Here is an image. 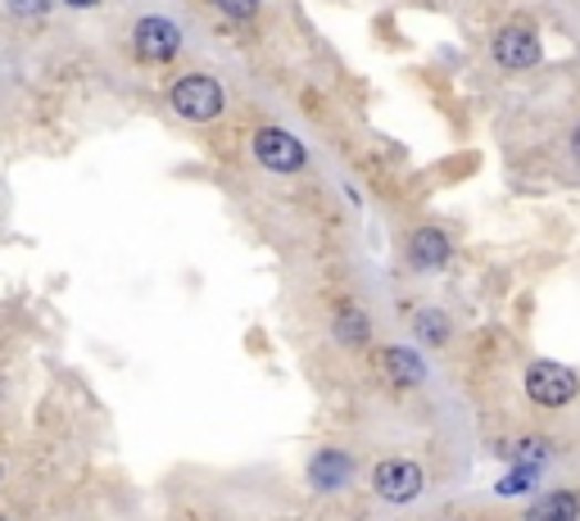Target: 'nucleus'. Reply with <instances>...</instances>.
Wrapping results in <instances>:
<instances>
[{
  "instance_id": "1",
  "label": "nucleus",
  "mask_w": 580,
  "mask_h": 521,
  "mask_svg": "<svg viewBox=\"0 0 580 521\" xmlns=\"http://www.w3.org/2000/svg\"><path fill=\"white\" fill-rule=\"evenodd\" d=\"M168 105H173V114H182L186 123H214V118L227 110V91H222V82L209 77V73H186V77L173 82Z\"/></svg>"
},
{
  "instance_id": "2",
  "label": "nucleus",
  "mask_w": 580,
  "mask_h": 521,
  "mask_svg": "<svg viewBox=\"0 0 580 521\" xmlns=\"http://www.w3.org/2000/svg\"><path fill=\"white\" fill-rule=\"evenodd\" d=\"M521 386H526V399L536 404V408H567L580 395V376L571 367H562V363L540 358V363L526 367V382Z\"/></svg>"
},
{
  "instance_id": "3",
  "label": "nucleus",
  "mask_w": 580,
  "mask_h": 521,
  "mask_svg": "<svg viewBox=\"0 0 580 521\" xmlns=\"http://www.w3.org/2000/svg\"><path fill=\"white\" fill-rule=\"evenodd\" d=\"M490 55H495V64H499L504 73H526V69H536V64H540L545 51H540L536 28L521 23V19H512V23H504V28L495 32Z\"/></svg>"
},
{
  "instance_id": "4",
  "label": "nucleus",
  "mask_w": 580,
  "mask_h": 521,
  "mask_svg": "<svg viewBox=\"0 0 580 521\" xmlns=\"http://www.w3.org/2000/svg\"><path fill=\"white\" fill-rule=\"evenodd\" d=\"M132 51H136L141 64H168L182 51V28L164 14H145L132 28Z\"/></svg>"
},
{
  "instance_id": "5",
  "label": "nucleus",
  "mask_w": 580,
  "mask_h": 521,
  "mask_svg": "<svg viewBox=\"0 0 580 521\" xmlns=\"http://www.w3.org/2000/svg\"><path fill=\"white\" fill-rule=\"evenodd\" d=\"M255 159L268 168V173H300L309 164V150L300 146V136H290L286 127H259L255 132Z\"/></svg>"
},
{
  "instance_id": "6",
  "label": "nucleus",
  "mask_w": 580,
  "mask_h": 521,
  "mask_svg": "<svg viewBox=\"0 0 580 521\" xmlns=\"http://www.w3.org/2000/svg\"><path fill=\"white\" fill-rule=\"evenodd\" d=\"M372 490L385 503H413L422 494V467L413 458H385L372 471Z\"/></svg>"
},
{
  "instance_id": "7",
  "label": "nucleus",
  "mask_w": 580,
  "mask_h": 521,
  "mask_svg": "<svg viewBox=\"0 0 580 521\" xmlns=\"http://www.w3.org/2000/svg\"><path fill=\"white\" fill-rule=\"evenodd\" d=\"M408 263L413 268H422V272H435V268H445L449 263V254H454V246H449V236L441 231V227H417L413 236H408Z\"/></svg>"
},
{
  "instance_id": "8",
  "label": "nucleus",
  "mask_w": 580,
  "mask_h": 521,
  "mask_svg": "<svg viewBox=\"0 0 580 521\" xmlns=\"http://www.w3.org/2000/svg\"><path fill=\"white\" fill-rule=\"evenodd\" d=\"M350 477H354V458L341 454V449H322V454L309 462V481H313L318 490H341Z\"/></svg>"
},
{
  "instance_id": "9",
  "label": "nucleus",
  "mask_w": 580,
  "mask_h": 521,
  "mask_svg": "<svg viewBox=\"0 0 580 521\" xmlns=\"http://www.w3.org/2000/svg\"><path fill=\"white\" fill-rule=\"evenodd\" d=\"M526 521H580V494L576 490H549L526 508Z\"/></svg>"
},
{
  "instance_id": "10",
  "label": "nucleus",
  "mask_w": 580,
  "mask_h": 521,
  "mask_svg": "<svg viewBox=\"0 0 580 521\" xmlns=\"http://www.w3.org/2000/svg\"><path fill=\"white\" fill-rule=\"evenodd\" d=\"M381 367H385V376L391 382H400V386H422L426 382V367H422V358L413 354V350H381Z\"/></svg>"
},
{
  "instance_id": "11",
  "label": "nucleus",
  "mask_w": 580,
  "mask_h": 521,
  "mask_svg": "<svg viewBox=\"0 0 580 521\" xmlns=\"http://www.w3.org/2000/svg\"><path fill=\"white\" fill-rule=\"evenodd\" d=\"M499 454H504L512 467H540V471H545V462H549V440H540V436H521V440H508Z\"/></svg>"
},
{
  "instance_id": "12",
  "label": "nucleus",
  "mask_w": 580,
  "mask_h": 521,
  "mask_svg": "<svg viewBox=\"0 0 580 521\" xmlns=\"http://www.w3.org/2000/svg\"><path fill=\"white\" fill-rule=\"evenodd\" d=\"M335 336H341L345 345H354V350H359V345H367V341H372V322H367L363 313L345 309L341 317H335Z\"/></svg>"
},
{
  "instance_id": "13",
  "label": "nucleus",
  "mask_w": 580,
  "mask_h": 521,
  "mask_svg": "<svg viewBox=\"0 0 580 521\" xmlns=\"http://www.w3.org/2000/svg\"><path fill=\"white\" fill-rule=\"evenodd\" d=\"M417 336H422L426 345H445V341H449V317H445L441 309H422V313H417Z\"/></svg>"
},
{
  "instance_id": "14",
  "label": "nucleus",
  "mask_w": 580,
  "mask_h": 521,
  "mask_svg": "<svg viewBox=\"0 0 580 521\" xmlns=\"http://www.w3.org/2000/svg\"><path fill=\"white\" fill-rule=\"evenodd\" d=\"M540 477V467H517V471H508V477L499 481V494H521V490H530V481Z\"/></svg>"
},
{
  "instance_id": "15",
  "label": "nucleus",
  "mask_w": 580,
  "mask_h": 521,
  "mask_svg": "<svg viewBox=\"0 0 580 521\" xmlns=\"http://www.w3.org/2000/svg\"><path fill=\"white\" fill-rule=\"evenodd\" d=\"M214 6H218L227 19H255L263 0H214Z\"/></svg>"
},
{
  "instance_id": "16",
  "label": "nucleus",
  "mask_w": 580,
  "mask_h": 521,
  "mask_svg": "<svg viewBox=\"0 0 580 521\" xmlns=\"http://www.w3.org/2000/svg\"><path fill=\"white\" fill-rule=\"evenodd\" d=\"M6 6L19 14V19H41L45 10H51L55 6V0H6Z\"/></svg>"
},
{
  "instance_id": "17",
  "label": "nucleus",
  "mask_w": 580,
  "mask_h": 521,
  "mask_svg": "<svg viewBox=\"0 0 580 521\" xmlns=\"http://www.w3.org/2000/svg\"><path fill=\"white\" fill-rule=\"evenodd\" d=\"M64 6H73V10H91V6H101V0H64Z\"/></svg>"
},
{
  "instance_id": "18",
  "label": "nucleus",
  "mask_w": 580,
  "mask_h": 521,
  "mask_svg": "<svg viewBox=\"0 0 580 521\" xmlns=\"http://www.w3.org/2000/svg\"><path fill=\"white\" fill-rule=\"evenodd\" d=\"M571 155L580 159V123H576V132H571Z\"/></svg>"
}]
</instances>
